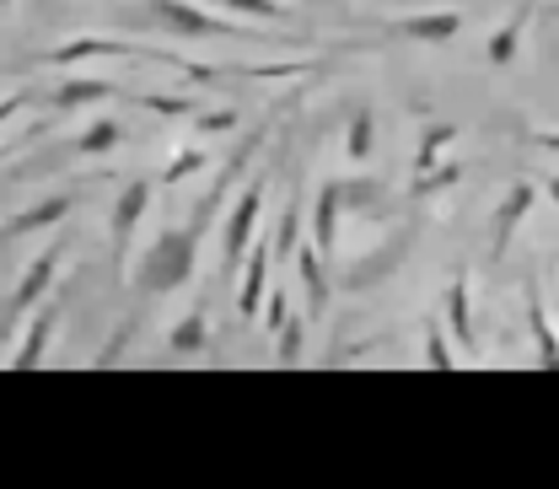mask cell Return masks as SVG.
<instances>
[{
  "label": "cell",
  "mask_w": 559,
  "mask_h": 489,
  "mask_svg": "<svg viewBox=\"0 0 559 489\" xmlns=\"http://www.w3.org/2000/svg\"><path fill=\"white\" fill-rule=\"evenodd\" d=\"M200 226H178V231H162L151 248H145V259L135 264V290H151V296H167V290H178L183 279L194 275V264H200Z\"/></svg>",
  "instance_id": "6da1fadb"
},
{
  "label": "cell",
  "mask_w": 559,
  "mask_h": 489,
  "mask_svg": "<svg viewBox=\"0 0 559 489\" xmlns=\"http://www.w3.org/2000/svg\"><path fill=\"white\" fill-rule=\"evenodd\" d=\"M145 11H151L167 33H178V38H226V33H231V22L210 16L205 5H189V0H151Z\"/></svg>",
  "instance_id": "7a4b0ae2"
},
{
  "label": "cell",
  "mask_w": 559,
  "mask_h": 489,
  "mask_svg": "<svg viewBox=\"0 0 559 489\" xmlns=\"http://www.w3.org/2000/svg\"><path fill=\"white\" fill-rule=\"evenodd\" d=\"M538 205V183H511L506 189V200L495 205V220H489V253L495 259H506V248H511V237H516V226L527 220V210Z\"/></svg>",
  "instance_id": "3957f363"
},
{
  "label": "cell",
  "mask_w": 559,
  "mask_h": 489,
  "mask_svg": "<svg viewBox=\"0 0 559 489\" xmlns=\"http://www.w3.org/2000/svg\"><path fill=\"white\" fill-rule=\"evenodd\" d=\"M55 275H60V248H44L38 259H33V270L16 279V290H11V301L0 307V329L11 323V318H22L33 301H44L49 296V285H55Z\"/></svg>",
  "instance_id": "277c9868"
},
{
  "label": "cell",
  "mask_w": 559,
  "mask_h": 489,
  "mask_svg": "<svg viewBox=\"0 0 559 489\" xmlns=\"http://www.w3.org/2000/svg\"><path fill=\"white\" fill-rule=\"evenodd\" d=\"M259 215H264V183H253L237 205H231V220H226V237H221V264L226 270H237V259L248 253V237H253V226H259Z\"/></svg>",
  "instance_id": "5b68a950"
},
{
  "label": "cell",
  "mask_w": 559,
  "mask_h": 489,
  "mask_svg": "<svg viewBox=\"0 0 559 489\" xmlns=\"http://www.w3.org/2000/svg\"><path fill=\"white\" fill-rule=\"evenodd\" d=\"M270 259H275V242H270V237L248 242V275L237 285V312H242V318H259V307H264V296H270Z\"/></svg>",
  "instance_id": "8992f818"
},
{
  "label": "cell",
  "mask_w": 559,
  "mask_h": 489,
  "mask_svg": "<svg viewBox=\"0 0 559 489\" xmlns=\"http://www.w3.org/2000/svg\"><path fill=\"white\" fill-rule=\"evenodd\" d=\"M345 183H318V205H312V253L323 259V253H334V242H340V215H345Z\"/></svg>",
  "instance_id": "52a82bcc"
},
{
  "label": "cell",
  "mask_w": 559,
  "mask_h": 489,
  "mask_svg": "<svg viewBox=\"0 0 559 489\" xmlns=\"http://www.w3.org/2000/svg\"><path fill=\"white\" fill-rule=\"evenodd\" d=\"M388 33L409 38V44H452L463 33V16L457 11H419V16H399Z\"/></svg>",
  "instance_id": "ba28073f"
},
{
  "label": "cell",
  "mask_w": 559,
  "mask_h": 489,
  "mask_svg": "<svg viewBox=\"0 0 559 489\" xmlns=\"http://www.w3.org/2000/svg\"><path fill=\"white\" fill-rule=\"evenodd\" d=\"M447 334L474 355V296H468V270H457L447 285Z\"/></svg>",
  "instance_id": "9c48e42d"
},
{
  "label": "cell",
  "mask_w": 559,
  "mask_h": 489,
  "mask_svg": "<svg viewBox=\"0 0 559 489\" xmlns=\"http://www.w3.org/2000/svg\"><path fill=\"white\" fill-rule=\"evenodd\" d=\"M145 205H151V183H145V178H135V183L119 194V205H114V248H119V259H124V248H130V237H135Z\"/></svg>",
  "instance_id": "30bf717a"
},
{
  "label": "cell",
  "mask_w": 559,
  "mask_h": 489,
  "mask_svg": "<svg viewBox=\"0 0 559 489\" xmlns=\"http://www.w3.org/2000/svg\"><path fill=\"white\" fill-rule=\"evenodd\" d=\"M533 5H538V0H522V5L511 11V22H500V27L489 33V44H485L489 65H511V60H516V44H522V33H527V16H533Z\"/></svg>",
  "instance_id": "8fae6325"
},
{
  "label": "cell",
  "mask_w": 559,
  "mask_h": 489,
  "mask_svg": "<svg viewBox=\"0 0 559 489\" xmlns=\"http://www.w3.org/2000/svg\"><path fill=\"white\" fill-rule=\"evenodd\" d=\"M70 215V194H55V200H38L33 210H16L5 226H0V237H27V231H44V226H55V220H66Z\"/></svg>",
  "instance_id": "7c38bea8"
},
{
  "label": "cell",
  "mask_w": 559,
  "mask_h": 489,
  "mask_svg": "<svg viewBox=\"0 0 559 489\" xmlns=\"http://www.w3.org/2000/svg\"><path fill=\"white\" fill-rule=\"evenodd\" d=\"M119 86L114 81H97V75H66L60 86H55V108H92V103H108Z\"/></svg>",
  "instance_id": "4fadbf2b"
},
{
  "label": "cell",
  "mask_w": 559,
  "mask_h": 489,
  "mask_svg": "<svg viewBox=\"0 0 559 489\" xmlns=\"http://www.w3.org/2000/svg\"><path fill=\"white\" fill-rule=\"evenodd\" d=\"M103 55H135V49L119 44V38H75V44L49 49L44 60H49V65H81V60H103Z\"/></svg>",
  "instance_id": "5bb4252c"
},
{
  "label": "cell",
  "mask_w": 559,
  "mask_h": 489,
  "mask_svg": "<svg viewBox=\"0 0 559 489\" xmlns=\"http://www.w3.org/2000/svg\"><path fill=\"white\" fill-rule=\"evenodd\" d=\"M527 323H533V345H538V366H559V334L555 323H549V312H544V301H538V290H527Z\"/></svg>",
  "instance_id": "9a60e30c"
},
{
  "label": "cell",
  "mask_w": 559,
  "mask_h": 489,
  "mask_svg": "<svg viewBox=\"0 0 559 489\" xmlns=\"http://www.w3.org/2000/svg\"><path fill=\"white\" fill-rule=\"evenodd\" d=\"M371 145H377V114L371 108H355L345 124V156L349 162H371Z\"/></svg>",
  "instance_id": "2e32d148"
},
{
  "label": "cell",
  "mask_w": 559,
  "mask_h": 489,
  "mask_svg": "<svg viewBox=\"0 0 559 489\" xmlns=\"http://www.w3.org/2000/svg\"><path fill=\"white\" fill-rule=\"evenodd\" d=\"M452 140H457V124H452V119H441V124H430V130H425V140H419V151H415V172L419 178L441 167V151H447Z\"/></svg>",
  "instance_id": "e0dca14e"
},
{
  "label": "cell",
  "mask_w": 559,
  "mask_h": 489,
  "mask_svg": "<svg viewBox=\"0 0 559 489\" xmlns=\"http://www.w3.org/2000/svg\"><path fill=\"white\" fill-rule=\"evenodd\" d=\"M296 270H301V285H307V307H312V312H323V307H329V279H323V259H318L312 248H301V253H296Z\"/></svg>",
  "instance_id": "ac0fdd59"
},
{
  "label": "cell",
  "mask_w": 559,
  "mask_h": 489,
  "mask_svg": "<svg viewBox=\"0 0 559 489\" xmlns=\"http://www.w3.org/2000/svg\"><path fill=\"white\" fill-rule=\"evenodd\" d=\"M49 329H55V312H38V323L27 329V339H22V349L11 355V371H33V366L44 360V345H49Z\"/></svg>",
  "instance_id": "d6986e66"
},
{
  "label": "cell",
  "mask_w": 559,
  "mask_h": 489,
  "mask_svg": "<svg viewBox=\"0 0 559 489\" xmlns=\"http://www.w3.org/2000/svg\"><path fill=\"white\" fill-rule=\"evenodd\" d=\"M145 114H162V119H200V103L194 97H173V92H140L135 97Z\"/></svg>",
  "instance_id": "ffe728a7"
},
{
  "label": "cell",
  "mask_w": 559,
  "mask_h": 489,
  "mask_svg": "<svg viewBox=\"0 0 559 489\" xmlns=\"http://www.w3.org/2000/svg\"><path fill=\"white\" fill-rule=\"evenodd\" d=\"M119 145V119H97V124H86L81 135H75V151L81 156H108Z\"/></svg>",
  "instance_id": "44dd1931"
},
{
  "label": "cell",
  "mask_w": 559,
  "mask_h": 489,
  "mask_svg": "<svg viewBox=\"0 0 559 489\" xmlns=\"http://www.w3.org/2000/svg\"><path fill=\"white\" fill-rule=\"evenodd\" d=\"M205 334H210L205 312H189V318L173 329V339H167V345H173V355H200V349H205Z\"/></svg>",
  "instance_id": "7402d4cb"
},
{
  "label": "cell",
  "mask_w": 559,
  "mask_h": 489,
  "mask_svg": "<svg viewBox=\"0 0 559 489\" xmlns=\"http://www.w3.org/2000/svg\"><path fill=\"white\" fill-rule=\"evenodd\" d=\"M425 366H436V371H452V366H457V355L447 345V329H441L436 318L425 323Z\"/></svg>",
  "instance_id": "603a6c76"
},
{
  "label": "cell",
  "mask_w": 559,
  "mask_h": 489,
  "mask_svg": "<svg viewBox=\"0 0 559 489\" xmlns=\"http://www.w3.org/2000/svg\"><path fill=\"white\" fill-rule=\"evenodd\" d=\"M205 151H200V145H183V151H178V156H173V167H167V172H162V189H173V183H183V178H194V172H205Z\"/></svg>",
  "instance_id": "cb8c5ba5"
},
{
  "label": "cell",
  "mask_w": 559,
  "mask_h": 489,
  "mask_svg": "<svg viewBox=\"0 0 559 489\" xmlns=\"http://www.w3.org/2000/svg\"><path fill=\"white\" fill-rule=\"evenodd\" d=\"M457 178H463V162H447V167H436V172H425V178H415V194H419V200H430V194L452 189Z\"/></svg>",
  "instance_id": "d4e9b609"
},
{
  "label": "cell",
  "mask_w": 559,
  "mask_h": 489,
  "mask_svg": "<svg viewBox=\"0 0 559 489\" xmlns=\"http://www.w3.org/2000/svg\"><path fill=\"white\" fill-rule=\"evenodd\" d=\"M275 334H280L275 360H280V366H296V360H301V318H285Z\"/></svg>",
  "instance_id": "484cf974"
},
{
  "label": "cell",
  "mask_w": 559,
  "mask_h": 489,
  "mask_svg": "<svg viewBox=\"0 0 559 489\" xmlns=\"http://www.w3.org/2000/svg\"><path fill=\"white\" fill-rule=\"evenodd\" d=\"M205 135H226V130H237V108H200V119H194Z\"/></svg>",
  "instance_id": "4316f807"
},
{
  "label": "cell",
  "mask_w": 559,
  "mask_h": 489,
  "mask_svg": "<svg viewBox=\"0 0 559 489\" xmlns=\"http://www.w3.org/2000/svg\"><path fill=\"white\" fill-rule=\"evenodd\" d=\"M215 5H231V11H242V16H280L275 0H215Z\"/></svg>",
  "instance_id": "83f0119b"
},
{
  "label": "cell",
  "mask_w": 559,
  "mask_h": 489,
  "mask_svg": "<svg viewBox=\"0 0 559 489\" xmlns=\"http://www.w3.org/2000/svg\"><path fill=\"white\" fill-rule=\"evenodd\" d=\"M296 248V215H285V226H280V248L275 253H290Z\"/></svg>",
  "instance_id": "f1b7e54d"
},
{
  "label": "cell",
  "mask_w": 559,
  "mask_h": 489,
  "mask_svg": "<svg viewBox=\"0 0 559 489\" xmlns=\"http://www.w3.org/2000/svg\"><path fill=\"white\" fill-rule=\"evenodd\" d=\"M533 145H544V151H559V130H538V135H533Z\"/></svg>",
  "instance_id": "f546056e"
},
{
  "label": "cell",
  "mask_w": 559,
  "mask_h": 489,
  "mask_svg": "<svg viewBox=\"0 0 559 489\" xmlns=\"http://www.w3.org/2000/svg\"><path fill=\"white\" fill-rule=\"evenodd\" d=\"M16 108H22V97H5V103H0V124H5V114H16Z\"/></svg>",
  "instance_id": "4dcf8cb0"
},
{
  "label": "cell",
  "mask_w": 559,
  "mask_h": 489,
  "mask_svg": "<svg viewBox=\"0 0 559 489\" xmlns=\"http://www.w3.org/2000/svg\"><path fill=\"white\" fill-rule=\"evenodd\" d=\"M544 189H549V200H555V205H559V178H549V183H544Z\"/></svg>",
  "instance_id": "1f68e13d"
},
{
  "label": "cell",
  "mask_w": 559,
  "mask_h": 489,
  "mask_svg": "<svg viewBox=\"0 0 559 489\" xmlns=\"http://www.w3.org/2000/svg\"><path fill=\"white\" fill-rule=\"evenodd\" d=\"M275 5H280V0H275Z\"/></svg>",
  "instance_id": "d6a6232c"
}]
</instances>
